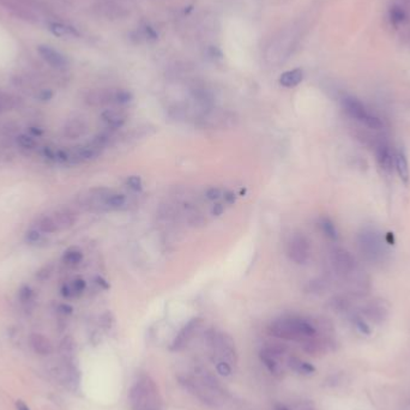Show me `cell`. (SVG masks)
<instances>
[{"instance_id":"obj_35","label":"cell","mask_w":410,"mask_h":410,"mask_svg":"<svg viewBox=\"0 0 410 410\" xmlns=\"http://www.w3.org/2000/svg\"><path fill=\"white\" fill-rule=\"evenodd\" d=\"M126 182H127V185H129L130 189H131L132 191H136V192L140 191V190H142V187H143L142 179H140V177L137 176H130L129 179H127Z\"/></svg>"},{"instance_id":"obj_22","label":"cell","mask_w":410,"mask_h":410,"mask_svg":"<svg viewBox=\"0 0 410 410\" xmlns=\"http://www.w3.org/2000/svg\"><path fill=\"white\" fill-rule=\"evenodd\" d=\"M62 262L69 266L78 265L83 260V252L77 247H70L62 254Z\"/></svg>"},{"instance_id":"obj_4","label":"cell","mask_w":410,"mask_h":410,"mask_svg":"<svg viewBox=\"0 0 410 410\" xmlns=\"http://www.w3.org/2000/svg\"><path fill=\"white\" fill-rule=\"evenodd\" d=\"M208 343L218 361H226L229 365H235L237 361L235 343L231 336L226 332H217L210 330L208 332Z\"/></svg>"},{"instance_id":"obj_27","label":"cell","mask_w":410,"mask_h":410,"mask_svg":"<svg viewBox=\"0 0 410 410\" xmlns=\"http://www.w3.org/2000/svg\"><path fill=\"white\" fill-rule=\"evenodd\" d=\"M39 231L43 234H54L59 232L53 216H44L43 218H41L39 222Z\"/></svg>"},{"instance_id":"obj_40","label":"cell","mask_w":410,"mask_h":410,"mask_svg":"<svg viewBox=\"0 0 410 410\" xmlns=\"http://www.w3.org/2000/svg\"><path fill=\"white\" fill-rule=\"evenodd\" d=\"M28 131H29V135L33 136L34 138H40L43 136V129H41V127L39 126H30L28 127Z\"/></svg>"},{"instance_id":"obj_23","label":"cell","mask_w":410,"mask_h":410,"mask_svg":"<svg viewBox=\"0 0 410 410\" xmlns=\"http://www.w3.org/2000/svg\"><path fill=\"white\" fill-rule=\"evenodd\" d=\"M351 322L352 324L356 331L361 335H370L372 332L370 325H368L366 319L364 318V315L360 314V313H351Z\"/></svg>"},{"instance_id":"obj_2","label":"cell","mask_w":410,"mask_h":410,"mask_svg":"<svg viewBox=\"0 0 410 410\" xmlns=\"http://www.w3.org/2000/svg\"><path fill=\"white\" fill-rule=\"evenodd\" d=\"M129 399L133 410H161L157 388L149 377H142L132 386Z\"/></svg>"},{"instance_id":"obj_44","label":"cell","mask_w":410,"mask_h":410,"mask_svg":"<svg viewBox=\"0 0 410 410\" xmlns=\"http://www.w3.org/2000/svg\"><path fill=\"white\" fill-rule=\"evenodd\" d=\"M95 282H96V284H98V286L101 287V288H103V289H108L109 288V284L107 283L106 279H103L102 277H96Z\"/></svg>"},{"instance_id":"obj_12","label":"cell","mask_w":410,"mask_h":410,"mask_svg":"<svg viewBox=\"0 0 410 410\" xmlns=\"http://www.w3.org/2000/svg\"><path fill=\"white\" fill-rule=\"evenodd\" d=\"M87 131L88 124L82 117H74V119L67 120L62 129V133L69 139H77V138L83 137Z\"/></svg>"},{"instance_id":"obj_18","label":"cell","mask_w":410,"mask_h":410,"mask_svg":"<svg viewBox=\"0 0 410 410\" xmlns=\"http://www.w3.org/2000/svg\"><path fill=\"white\" fill-rule=\"evenodd\" d=\"M30 344L34 348V351L41 355H48L53 351L51 341L46 336H43L42 333H31Z\"/></svg>"},{"instance_id":"obj_16","label":"cell","mask_w":410,"mask_h":410,"mask_svg":"<svg viewBox=\"0 0 410 410\" xmlns=\"http://www.w3.org/2000/svg\"><path fill=\"white\" fill-rule=\"evenodd\" d=\"M53 218L58 226L59 231H65V229L71 228L76 223V215L70 209H59L53 214Z\"/></svg>"},{"instance_id":"obj_34","label":"cell","mask_w":410,"mask_h":410,"mask_svg":"<svg viewBox=\"0 0 410 410\" xmlns=\"http://www.w3.org/2000/svg\"><path fill=\"white\" fill-rule=\"evenodd\" d=\"M18 130H20V126L17 124H15V122H6L2 126L1 132L4 133L5 137H12V136H15L18 132Z\"/></svg>"},{"instance_id":"obj_10","label":"cell","mask_w":410,"mask_h":410,"mask_svg":"<svg viewBox=\"0 0 410 410\" xmlns=\"http://www.w3.org/2000/svg\"><path fill=\"white\" fill-rule=\"evenodd\" d=\"M362 315L365 319H370L371 322L380 324L388 318L389 310L388 307L384 306V302L381 301H371L362 308Z\"/></svg>"},{"instance_id":"obj_33","label":"cell","mask_w":410,"mask_h":410,"mask_svg":"<svg viewBox=\"0 0 410 410\" xmlns=\"http://www.w3.org/2000/svg\"><path fill=\"white\" fill-rule=\"evenodd\" d=\"M216 370L223 377H229L232 374V366L226 361H217L216 362Z\"/></svg>"},{"instance_id":"obj_42","label":"cell","mask_w":410,"mask_h":410,"mask_svg":"<svg viewBox=\"0 0 410 410\" xmlns=\"http://www.w3.org/2000/svg\"><path fill=\"white\" fill-rule=\"evenodd\" d=\"M223 198H224V202H226L227 204H229V205L234 204L235 199H236V198H235V195L233 192H231V191H227V192H224Z\"/></svg>"},{"instance_id":"obj_39","label":"cell","mask_w":410,"mask_h":410,"mask_svg":"<svg viewBox=\"0 0 410 410\" xmlns=\"http://www.w3.org/2000/svg\"><path fill=\"white\" fill-rule=\"evenodd\" d=\"M57 311L62 315H70L74 312V308L67 304H59L58 307H57Z\"/></svg>"},{"instance_id":"obj_29","label":"cell","mask_w":410,"mask_h":410,"mask_svg":"<svg viewBox=\"0 0 410 410\" xmlns=\"http://www.w3.org/2000/svg\"><path fill=\"white\" fill-rule=\"evenodd\" d=\"M51 30L54 35H58V36H64V35H66V34L77 35V31H76L74 28L66 27V25L59 24V23H53V24H51Z\"/></svg>"},{"instance_id":"obj_43","label":"cell","mask_w":410,"mask_h":410,"mask_svg":"<svg viewBox=\"0 0 410 410\" xmlns=\"http://www.w3.org/2000/svg\"><path fill=\"white\" fill-rule=\"evenodd\" d=\"M223 211H224V208H223V205L221 204V203H217V204L214 205L213 209H211V213H213V215H215V216L222 215V214H223Z\"/></svg>"},{"instance_id":"obj_20","label":"cell","mask_w":410,"mask_h":410,"mask_svg":"<svg viewBox=\"0 0 410 410\" xmlns=\"http://www.w3.org/2000/svg\"><path fill=\"white\" fill-rule=\"evenodd\" d=\"M288 365H289V367L294 371V372L299 373V374L310 375L315 372V368L313 367L312 365L308 364V362L306 361H302V360L297 359V357H295V356L289 357Z\"/></svg>"},{"instance_id":"obj_31","label":"cell","mask_w":410,"mask_h":410,"mask_svg":"<svg viewBox=\"0 0 410 410\" xmlns=\"http://www.w3.org/2000/svg\"><path fill=\"white\" fill-rule=\"evenodd\" d=\"M24 240L27 244L29 245H36L42 240V233L39 229H30L25 233Z\"/></svg>"},{"instance_id":"obj_36","label":"cell","mask_w":410,"mask_h":410,"mask_svg":"<svg viewBox=\"0 0 410 410\" xmlns=\"http://www.w3.org/2000/svg\"><path fill=\"white\" fill-rule=\"evenodd\" d=\"M52 98H53V91L51 89H41L36 94V98L40 100L41 102H48Z\"/></svg>"},{"instance_id":"obj_32","label":"cell","mask_w":410,"mask_h":410,"mask_svg":"<svg viewBox=\"0 0 410 410\" xmlns=\"http://www.w3.org/2000/svg\"><path fill=\"white\" fill-rule=\"evenodd\" d=\"M52 273H53V265L48 264V265L42 266V268L36 273V278H38L39 281L44 282L46 279H48L49 277H51Z\"/></svg>"},{"instance_id":"obj_17","label":"cell","mask_w":410,"mask_h":410,"mask_svg":"<svg viewBox=\"0 0 410 410\" xmlns=\"http://www.w3.org/2000/svg\"><path fill=\"white\" fill-rule=\"evenodd\" d=\"M102 120L111 129H119L126 121V114L119 109H107L102 113Z\"/></svg>"},{"instance_id":"obj_13","label":"cell","mask_w":410,"mask_h":410,"mask_svg":"<svg viewBox=\"0 0 410 410\" xmlns=\"http://www.w3.org/2000/svg\"><path fill=\"white\" fill-rule=\"evenodd\" d=\"M38 51L44 61L48 65H51L52 67H54V69H62V67L66 66L67 61L65 57L61 53H59V52H57L56 49L52 48V47L46 46V44H40L38 47Z\"/></svg>"},{"instance_id":"obj_14","label":"cell","mask_w":410,"mask_h":410,"mask_svg":"<svg viewBox=\"0 0 410 410\" xmlns=\"http://www.w3.org/2000/svg\"><path fill=\"white\" fill-rule=\"evenodd\" d=\"M395 168L399 179L406 186L410 184V167L408 156L403 148H399L395 154Z\"/></svg>"},{"instance_id":"obj_45","label":"cell","mask_w":410,"mask_h":410,"mask_svg":"<svg viewBox=\"0 0 410 410\" xmlns=\"http://www.w3.org/2000/svg\"><path fill=\"white\" fill-rule=\"evenodd\" d=\"M16 408H17V410H30L29 407H28L23 401L16 402Z\"/></svg>"},{"instance_id":"obj_37","label":"cell","mask_w":410,"mask_h":410,"mask_svg":"<svg viewBox=\"0 0 410 410\" xmlns=\"http://www.w3.org/2000/svg\"><path fill=\"white\" fill-rule=\"evenodd\" d=\"M60 294H61V296L65 297V299H75L74 292H72L71 284L70 283L62 284V287L60 288Z\"/></svg>"},{"instance_id":"obj_6","label":"cell","mask_w":410,"mask_h":410,"mask_svg":"<svg viewBox=\"0 0 410 410\" xmlns=\"http://www.w3.org/2000/svg\"><path fill=\"white\" fill-rule=\"evenodd\" d=\"M289 258L296 264H305L311 257V244L302 233L294 234L287 246Z\"/></svg>"},{"instance_id":"obj_38","label":"cell","mask_w":410,"mask_h":410,"mask_svg":"<svg viewBox=\"0 0 410 410\" xmlns=\"http://www.w3.org/2000/svg\"><path fill=\"white\" fill-rule=\"evenodd\" d=\"M221 195V190L217 189V187H211V189L206 191V198H208L209 200H217L220 199Z\"/></svg>"},{"instance_id":"obj_3","label":"cell","mask_w":410,"mask_h":410,"mask_svg":"<svg viewBox=\"0 0 410 410\" xmlns=\"http://www.w3.org/2000/svg\"><path fill=\"white\" fill-rule=\"evenodd\" d=\"M359 249L362 255L372 263H379L385 257V245L379 232L374 228H362L357 236Z\"/></svg>"},{"instance_id":"obj_41","label":"cell","mask_w":410,"mask_h":410,"mask_svg":"<svg viewBox=\"0 0 410 410\" xmlns=\"http://www.w3.org/2000/svg\"><path fill=\"white\" fill-rule=\"evenodd\" d=\"M56 151L54 149H52L51 147H44L43 148V155L44 157L48 158V160L51 161H56Z\"/></svg>"},{"instance_id":"obj_25","label":"cell","mask_w":410,"mask_h":410,"mask_svg":"<svg viewBox=\"0 0 410 410\" xmlns=\"http://www.w3.org/2000/svg\"><path fill=\"white\" fill-rule=\"evenodd\" d=\"M16 143L18 147H20L24 150H35L39 147V143L33 136L28 135V133H22L16 137Z\"/></svg>"},{"instance_id":"obj_8","label":"cell","mask_w":410,"mask_h":410,"mask_svg":"<svg viewBox=\"0 0 410 410\" xmlns=\"http://www.w3.org/2000/svg\"><path fill=\"white\" fill-rule=\"evenodd\" d=\"M101 151H102V149L98 148L91 142L89 144L77 145V147H74V149L69 150L70 163H82V162L94 160L98 156H100Z\"/></svg>"},{"instance_id":"obj_26","label":"cell","mask_w":410,"mask_h":410,"mask_svg":"<svg viewBox=\"0 0 410 410\" xmlns=\"http://www.w3.org/2000/svg\"><path fill=\"white\" fill-rule=\"evenodd\" d=\"M126 203V197L121 193H114L112 192L107 195L106 200H104V208L106 209H119Z\"/></svg>"},{"instance_id":"obj_15","label":"cell","mask_w":410,"mask_h":410,"mask_svg":"<svg viewBox=\"0 0 410 410\" xmlns=\"http://www.w3.org/2000/svg\"><path fill=\"white\" fill-rule=\"evenodd\" d=\"M377 161L379 163L380 168L385 173H390L395 166V155L391 151L390 147L386 143H379L377 145Z\"/></svg>"},{"instance_id":"obj_21","label":"cell","mask_w":410,"mask_h":410,"mask_svg":"<svg viewBox=\"0 0 410 410\" xmlns=\"http://www.w3.org/2000/svg\"><path fill=\"white\" fill-rule=\"evenodd\" d=\"M319 226L326 237H329V239L332 240V241H337V240H338V229H337L336 224L333 223L332 220H330L329 217H322L319 221Z\"/></svg>"},{"instance_id":"obj_19","label":"cell","mask_w":410,"mask_h":410,"mask_svg":"<svg viewBox=\"0 0 410 410\" xmlns=\"http://www.w3.org/2000/svg\"><path fill=\"white\" fill-rule=\"evenodd\" d=\"M304 79V72L301 69H294L284 72L279 77V84L286 88H294L299 85Z\"/></svg>"},{"instance_id":"obj_30","label":"cell","mask_w":410,"mask_h":410,"mask_svg":"<svg viewBox=\"0 0 410 410\" xmlns=\"http://www.w3.org/2000/svg\"><path fill=\"white\" fill-rule=\"evenodd\" d=\"M70 284H71V288H72V292H74L75 297H79L80 295L84 293L85 288H87V283H85L84 279L80 277L72 279Z\"/></svg>"},{"instance_id":"obj_9","label":"cell","mask_w":410,"mask_h":410,"mask_svg":"<svg viewBox=\"0 0 410 410\" xmlns=\"http://www.w3.org/2000/svg\"><path fill=\"white\" fill-rule=\"evenodd\" d=\"M117 89H96L89 91L85 96V102L90 106H106L117 103Z\"/></svg>"},{"instance_id":"obj_1","label":"cell","mask_w":410,"mask_h":410,"mask_svg":"<svg viewBox=\"0 0 410 410\" xmlns=\"http://www.w3.org/2000/svg\"><path fill=\"white\" fill-rule=\"evenodd\" d=\"M273 336L293 341H307L317 335V329L310 320L300 317H288L275 320L269 326Z\"/></svg>"},{"instance_id":"obj_11","label":"cell","mask_w":410,"mask_h":410,"mask_svg":"<svg viewBox=\"0 0 410 410\" xmlns=\"http://www.w3.org/2000/svg\"><path fill=\"white\" fill-rule=\"evenodd\" d=\"M333 268L339 275H348L355 268V262L348 252L343 250H336L332 254Z\"/></svg>"},{"instance_id":"obj_7","label":"cell","mask_w":410,"mask_h":410,"mask_svg":"<svg viewBox=\"0 0 410 410\" xmlns=\"http://www.w3.org/2000/svg\"><path fill=\"white\" fill-rule=\"evenodd\" d=\"M202 318H193L191 319L184 328L180 330V332L177 333L176 339L173 341V344H172V349L173 351H180V349L184 348L187 343L192 339V337L195 335L199 328L202 326Z\"/></svg>"},{"instance_id":"obj_28","label":"cell","mask_w":410,"mask_h":410,"mask_svg":"<svg viewBox=\"0 0 410 410\" xmlns=\"http://www.w3.org/2000/svg\"><path fill=\"white\" fill-rule=\"evenodd\" d=\"M17 297L22 305H29L34 301L35 293L29 286H22L17 293Z\"/></svg>"},{"instance_id":"obj_5","label":"cell","mask_w":410,"mask_h":410,"mask_svg":"<svg viewBox=\"0 0 410 410\" xmlns=\"http://www.w3.org/2000/svg\"><path fill=\"white\" fill-rule=\"evenodd\" d=\"M342 107H343L344 112L348 114V117L367 126L368 129L380 130L383 126V122L379 117L371 113L367 107L354 96H344L342 100Z\"/></svg>"},{"instance_id":"obj_46","label":"cell","mask_w":410,"mask_h":410,"mask_svg":"<svg viewBox=\"0 0 410 410\" xmlns=\"http://www.w3.org/2000/svg\"><path fill=\"white\" fill-rule=\"evenodd\" d=\"M276 410H289V409H287L284 406H277L276 407Z\"/></svg>"},{"instance_id":"obj_24","label":"cell","mask_w":410,"mask_h":410,"mask_svg":"<svg viewBox=\"0 0 410 410\" xmlns=\"http://www.w3.org/2000/svg\"><path fill=\"white\" fill-rule=\"evenodd\" d=\"M17 107V98L5 91H0V113L12 111Z\"/></svg>"}]
</instances>
